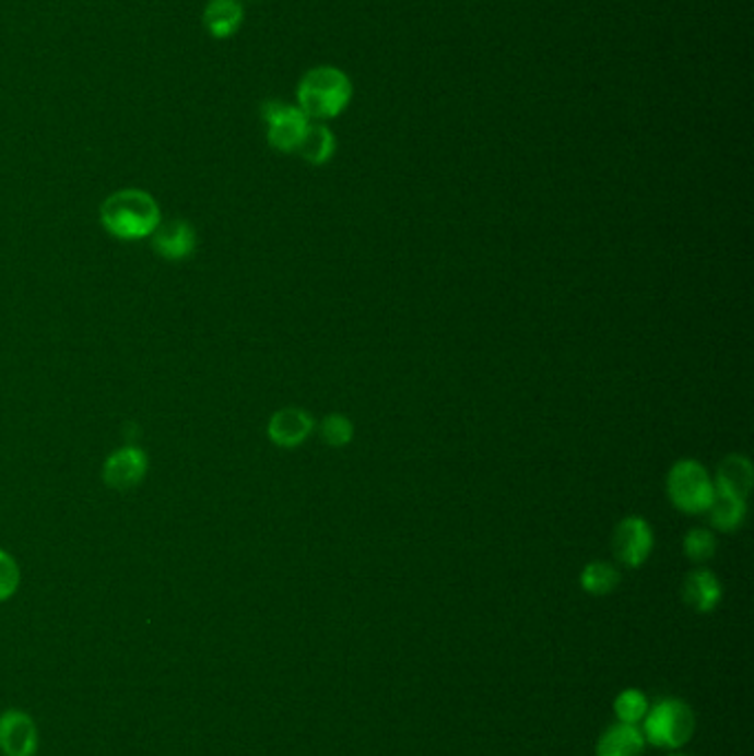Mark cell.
Returning a JSON list of instances; mask_svg holds the SVG:
<instances>
[{
	"label": "cell",
	"mask_w": 754,
	"mask_h": 756,
	"mask_svg": "<svg viewBox=\"0 0 754 756\" xmlns=\"http://www.w3.org/2000/svg\"><path fill=\"white\" fill-rule=\"evenodd\" d=\"M101 220L107 233L125 241L151 237L162 224L157 202L140 188H125L109 196L101 209Z\"/></svg>",
	"instance_id": "obj_1"
},
{
	"label": "cell",
	"mask_w": 754,
	"mask_h": 756,
	"mask_svg": "<svg viewBox=\"0 0 754 756\" xmlns=\"http://www.w3.org/2000/svg\"><path fill=\"white\" fill-rule=\"evenodd\" d=\"M350 101L352 80L337 67H315L297 86V107L308 120H332Z\"/></svg>",
	"instance_id": "obj_2"
},
{
	"label": "cell",
	"mask_w": 754,
	"mask_h": 756,
	"mask_svg": "<svg viewBox=\"0 0 754 756\" xmlns=\"http://www.w3.org/2000/svg\"><path fill=\"white\" fill-rule=\"evenodd\" d=\"M641 734L650 745L678 749L686 745L695 732V714L680 699H664L648 708Z\"/></svg>",
	"instance_id": "obj_3"
},
{
	"label": "cell",
	"mask_w": 754,
	"mask_h": 756,
	"mask_svg": "<svg viewBox=\"0 0 754 756\" xmlns=\"http://www.w3.org/2000/svg\"><path fill=\"white\" fill-rule=\"evenodd\" d=\"M667 492L671 503L684 513H702L708 509L715 485L708 476V471L697 460H678L667 479Z\"/></svg>",
	"instance_id": "obj_4"
},
{
	"label": "cell",
	"mask_w": 754,
	"mask_h": 756,
	"mask_svg": "<svg viewBox=\"0 0 754 756\" xmlns=\"http://www.w3.org/2000/svg\"><path fill=\"white\" fill-rule=\"evenodd\" d=\"M261 120L266 122L268 144L281 153H295L310 120L295 105L268 101L261 105Z\"/></svg>",
	"instance_id": "obj_5"
},
{
	"label": "cell",
	"mask_w": 754,
	"mask_h": 756,
	"mask_svg": "<svg viewBox=\"0 0 754 756\" xmlns=\"http://www.w3.org/2000/svg\"><path fill=\"white\" fill-rule=\"evenodd\" d=\"M613 553L628 569L641 566L652 551V529L639 516L624 518L613 531Z\"/></svg>",
	"instance_id": "obj_6"
},
{
	"label": "cell",
	"mask_w": 754,
	"mask_h": 756,
	"mask_svg": "<svg viewBox=\"0 0 754 756\" xmlns=\"http://www.w3.org/2000/svg\"><path fill=\"white\" fill-rule=\"evenodd\" d=\"M149 458L138 447H122L114 451L105 462V483L114 489H133L146 476Z\"/></svg>",
	"instance_id": "obj_7"
},
{
	"label": "cell",
	"mask_w": 754,
	"mask_h": 756,
	"mask_svg": "<svg viewBox=\"0 0 754 756\" xmlns=\"http://www.w3.org/2000/svg\"><path fill=\"white\" fill-rule=\"evenodd\" d=\"M0 749L5 756H34L38 749V730L30 714L10 710L0 717Z\"/></svg>",
	"instance_id": "obj_8"
},
{
	"label": "cell",
	"mask_w": 754,
	"mask_h": 756,
	"mask_svg": "<svg viewBox=\"0 0 754 756\" xmlns=\"http://www.w3.org/2000/svg\"><path fill=\"white\" fill-rule=\"evenodd\" d=\"M315 432V418L299 407H286L272 414L268 421V436L276 447L295 449Z\"/></svg>",
	"instance_id": "obj_9"
},
{
	"label": "cell",
	"mask_w": 754,
	"mask_h": 756,
	"mask_svg": "<svg viewBox=\"0 0 754 756\" xmlns=\"http://www.w3.org/2000/svg\"><path fill=\"white\" fill-rule=\"evenodd\" d=\"M151 237H153V250L168 261L188 259L196 252V246H198L196 231L179 220L160 224Z\"/></svg>",
	"instance_id": "obj_10"
},
{
	"label": "cell",
	"mask_w": 754,
	"mask_h": 756,
	"mask_svg": "<svg viewBox=\"0 0 754 756\" xmlns=\"http://www.w3.org/2000/svg\"><path fill=\"white\" fill-rule=\"evenodd\" d=\"M752 483H754L752 462L745 456L732 453L723 458L721 464L717 466V479L712 485H715V492L745 500L752 492Z\"/></svg>",
	"instance_id": "obj_11"
},
{
	"label": "cell",
	"mask_w": 754,
	"mask_h": 756,
	"mask_svg": "<svg viewBox=\"0 0 754 756\" xmlns=\"http://www.w3.org/2000/svg\"><path fill=\"white\" fill-rule=\"evenodd\" d=\"M202 23L211 38H233L244 23V5L239 0H209L202 14Z\"/></svg>",
	"instance_id": "obj_12"
},
{
	"label": "cell",
	"mask_w": 754,
	"mask_h": 756,
	"mask_svg": "<svg viewBox=\"0 0 754 756\" xmlns=\"http://www.w3.org/2000/svg\"><path fill=\"white\" fill-rule=\"evenodd\" d=\"M682 595L695 613H710L721 602V584L708 569H695L684 580Z\"/></svg>",
	"instance_id": "obj_13"
},
{
	"label": "cell",
	"mask_w": 754,
	"mask_h": 756,
	"mask_svg": "<svg viewBox=\"0 0 754 756\" xmlns=\"http://www.w3.org/2000/svg\"><path fill=\"white\" fill-rule=\"evenodd\" d=\"M644 745L646 739L637 725L617 723L602 734L598 743V756H641Z\"/></svg>",
	"instance_id": "obj_14"
},
{
	"label": "cell",
	"mask_w": 754,
	"mask_h": 756,
	"mask_svg": "<svg viewBox=\"0 0 754 756\" xmlns=\"http://www.w3.org/2000/svg\"><path fill=\"white\" fill-rule=\"evenodd\" d=\"M334 151H337L334 133L321 122H310L295 153H299L308 164L321 166L332 160Z\"/></svg>",
	"instance_id": "obj_15"
},
{
	"label": "cell",
	"mask_w": 754,
	"mask_h": 756,
	"mask_svg": "<svg viewBox=\"0 0 754 756\" xmlns=\"http://www.w3.org/2000/svg\"><path fill=\"white\" fill-rule=\"evenodd\" d=\"M710 524L719 531H734L745 520V500L715 492L710 505H708Z\"/></svg>",
	"instance_id": "obj_16"
},
{
	"label": "cell",
	"mask_w": 754,
	"mask_h": 756,
	"mask_svg": "<svg viewBox=\"0 0 754 756\" xmlns=\"http://www.w3.org/2000/svg\"><path fill=\"white\" fill-rule=\"evenodd\" d=\"M580 584L589 595L602 598L617 589L620 584V571L609 562H591L585 566L580 576Z\"/></svg>",
	"instance_id": "obj_17"
},
{
	"label": "cell",
	"mask_w": 754,
	"mask_h": 756,
	"mask_svg": "<svg viewBox=\"0 0 754 756\" xmlns=\"http://www.w3.org/2000/svg\"><path fill=\"white\" fill-rule=\"evenodd\" d=\"M648 712V699L639 690H624L615 701V714L620 723L637 725Z\"/></svg>",
	"instance_id": "obj_18"
},
{
	"label": "cell",
	"mask_w": 754,
	"mask_h": 756,
	"mask_svg": "<svg viewBox=\"0 0 754 756\" xmlns=\"http://www.w3.org/2000/svg\"><path fill=\"white\" fill-rule=\"evenodd\" d=\"M319 434H321V440L330 447H345L352 436H354V425L352 421H347L345 416L341 414H330L321 421V427H319Z\"/></svg>",
	"instance_id": "obj_19"
},
{
	"label": "cell",
	"mask_w": 754,
	"mask_h": 756,
	"mask_svg": "<svg viewBox=\"0 0 754 756\" xmlns=\"http://www.w3.org/2000/svg\"><path fill=\"white\" fill-rule=\"evenodd\" d=\"M684 551L693 562H708L717 551V540L708 529H693L684 538Z\"/></svg>",
	"instance_id": "obj_20"
},
{
	"label": "cell",
	"mask_w": 754,
	"mask_h": 756,
	"mask_svg": "<svg viewBox=\"0 0 754 756\" xmlns=\"http://www.w3.org/2000/svg\"><path fill=\"white\" fill-rule=\"evenodd\" d=\"M21 584V569L16 559L0 548V602L10 600Z\"/></svg>",
	"instance_id": "obj_21"
},
{
	"label": "cell",
	"mask_w": 754,
	"mask_h": 756,
	"mask_svg": "<svg viewBox=\"0 0 754 756\" xmlns=\"http://www.w3.org/2000/svg\"><path fill=\"white\" fill-rule=\"evenodd\" d=\"M675 756H682V754H675Z\"/></svg>",
	"instance_id": "obj_22"
}]
</instances>
